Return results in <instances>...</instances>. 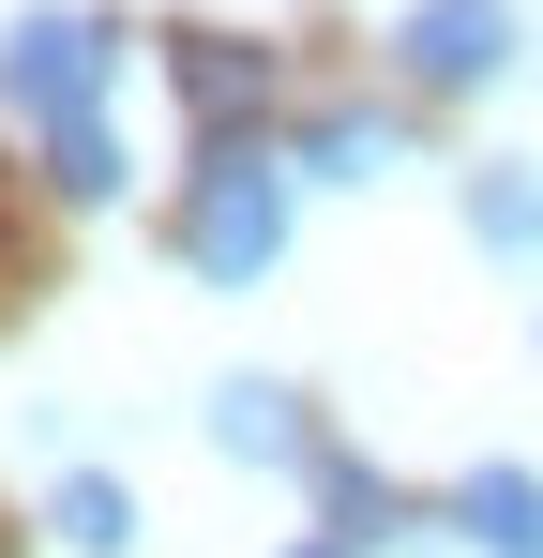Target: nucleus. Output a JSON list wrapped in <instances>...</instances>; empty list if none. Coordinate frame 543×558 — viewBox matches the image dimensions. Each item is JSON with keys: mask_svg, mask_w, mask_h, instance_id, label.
I'll list each match as a JSON object with an SVG mask.
<instances>
[{"mask_svg": "<svg viewBox=\"0 0 543 558\" xmlns=\"http://www.w3.org/2000/svg\"><path fill=\"white\" fill-rule=\"evenodd\" d=\"M287 151H272L257 121H227V136H196V182H181V272L196 287H257L287 257Z\"/></svg>", "mask_w": 543, "mask_h": 558, "instance_id": "f257e3e1", "label": "nucleus"}, {"mask_svg": "<svg viewBox=\"0 0 543 558\" xmlns=\"http://www.w3.org/2000/svg\"><path fill=\"white\" fill-rule=\"evenodd\" d=\"M106 76H121V31L90 15V0H31V15H0V106L15 121H106Z\"/></svg>", "mask_w": 543, "mask_h": 558, "instance_id": "f03ea898", "label": "nucleus"}, {"mask_svg": "<svg viewBox=\"0 0 543 558\" xmlns=\"http://www.w3.org/2000/svg\"><path fill=\"white\" fill-rule=\"evenodd\" d=\"M514 46H529L514 0H408V15H393V76H408V92H498Z\"/></svg>", "mask_w": 543, "mask_h": 558, "instance_id": "7ed1b4c3", "label": "nucleus"}, {"mask_svg": "<svg viewBox=\"0 0 543 558\" xmlns=\"http://www.w3.org/2000/svg\"><path fill=\"white\" fill-rule=\"evenodd\" d=\"M212 453H242V468H317V423H302L287 377H212Z\"/></svg>", "mask_w": 543, "mask_h": 558, "instance_id": "20e7f679", "label": "nucleus"}, {"mask_svg": "<svg viewBox=\"0 0 543 558\" xmlns=\"http://www.w3.org/2000/svg\"><path fill=\"white\" fill-rule=\"evenodd\" d=\"M438 529L468 558H543V468H468V483L438 498Z\"/></svg>", "mask_w": 543, "mask_h": 558, "instance_id": "39448f33", "label": "nucleus"}, {"mask_svg": "<svg viewBox=\"0 0 543 558\" xmlns=\"http://www.w3.org/2000/svg\"><path fill=\"white\" fill-rule=\"evenodd\" d=\"M287 167H302V182H393V167H408V121H393V106H317V121L287 136Z\"/></svg>", "mask_w": 543, "mask_h": 558, "instance_id": "423d86ee", "label": "nucleus"}, {"mask_svg": "<svg viewBox=\"0 0 543 558\" xmlns=\"http://www.w3.org/2000/svg\"><path fill=\"white\" fill-rule=\"evenodd\" d=\"M317 498H333V544H423V498L393 483V468H362V453H317Z\"/></svg>", "mask_w": 543, "mask_h": 558, "instance_id": "0eeeda50", "label": "nucleus"}, {"mask_svg": "<svg viewBox=\"0 0 543 558\" xmlns=\"http://www.w3.org/2000/svg\"><path fill=\"white\" fill-rule=\"evenodd\" d=\"M46 529H61L76 558H121V544H136V483H106V468H61V483H46Z\"/></svg>", "mask_w": 543, "mask_h": 558, "instance_id": "6e6552de", "label": "nucleus"}, {"mask_svg": "<svg viewBox=\"0 0 543 558\" xmlns=\"http://www.w3.org/2000/svg\"><path fill=\"white\" fill-rule=\"evenodd\" d=\"M468 242L483 257H543V182L529 167H468Z\"/></svg>", "mask_w": 543, "mask_h": 558, "instance_id": "1a4fd4ad", "label": "nucleus"}, {"mask_svg": "<svg viewBox=\"0 0 543 558\" xmlns=\"http://www.w3.org/2000/svg\"><path fill=\"white\" fill-rule=\"evenodd\" d=\"M181 92H196V121H212V136H227V121H242V106H257V61H242V46H227V31H181Z\"/></svg>", "mask_w": 543, "mask_h": 558, "instance_id": "9d476101", "label": "nucleus"}, {"mask_svg": "<svg viewBox=\"0 0 543 558\" xmlns=\"http://www.w3.org/2000/svg\"><path fill=\"white\" fill-rule=\"evenodd\" d=\"M46 196H121V136H106V121H61V136H46Z\"/></svg>", "mask_w": 543, "mask_h": 558, "instance_id": "9b49d317", "label": "nucleus"}, {"mask_svg": "<svg viewBox=\"0 0 543 558\" xmlns=\"http://www.w3.org/2000/svg\"><path fill=\"white\" fill-rule=\"evenodd\" d=\"M287 558H362V544H287Z\"/></svg>", "mask_w": 543, "mask_h": 558, "instance_id": "f8f14e48", "label": "nucleus"}]
</instances>
